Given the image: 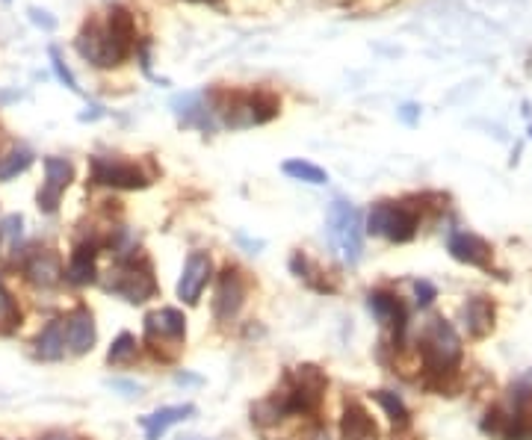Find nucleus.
I'll list each match as a JSON object with an SVG mask.
<instances>
[{
  "instance_id": "nucleus-26",
  "label": "nucleus",
  "mask_w": 532,
  "mask_h": 440,
  "mask_svg": "<svg viewBox=\"0 0 532 440\" xmlns=\"http://www.w3.org/2000/svg\"><path fill=\"white\" fill-rule=\"evenodd\" d=\"M18 325H21V308H18V302L12 299V293L0 281V334H9Z\"/></svg>"
},
{
  "instance_id": "nucleus-7",
  "label": "nucleus",
  "mask_w": 532,
  "mask_h": 440,
  "mask_svg": "<svg viewBox=\"0 0 532 440\" xmlns=\"http://www.w3.org/2000/svg\"><path fill=\"white\" fill-rule=\"evenodd\" d=\"M113 278L104 284V290L122 296L125 302L131 305H142L148 299L157 296V278H154V269L145 257H133V260H125L116 266V272H110Z\"/></svg>"
},
{
  "instance_id": "nucleus-35",
  "label": "nucleus",
  "mask_w": 532,
  "mask_h": 440,
  "mask_svg": "<svg viewBox=\"0 0 532 440\" xmlns=\"http://www.w3.org/2000/svg\"><path fill=\"white\" fill-rule=\"evenodd\" d=\"M190 3H219V0H190Z\"/></svg>"
},
{
  "instance_id": "nucleus-19",
  "label": "nucleus",
  "mask_w": 532,
  "mask_h": 440,
  "mask_svg": "<svg viewBox=\"0 0 532 440\" xmlns=\"http://www.w3.org/2000/svg\"><path fill=\"white\" fill-rule=\"evenodd\" d=\"M340 438L343 440H379V426L367 414L364 405L349 402L340 420Z\"/></svg>"
},
{
  "instance_id": "nucleus-29",
  "label": "nucleus",
  "mask_w": 532,
  "mask_h": 440,
  "mask_svg": "<svg viewBox=\"0 0 532 440\" xmlns=\"http://www.w3.org/2000/svg\"><path fill=\"white\" fill-rule=\"evenodd\" d=\"M21 225H24L21 216H6V219L0 222V234H3L6 240H18V237H21Z\"/></svg>"
},
{
  "instance_id": "nucleus-17",
  "label": "nucleus",
  "mask_w": 532,
  "mask_h": 440,
  "mask_svg": "<svg viewBox=\"0 0 532 440\" xmlns=\"http://www.w3.org/2000/svg\"><path fill=\"white\" fill-rule=\"evenodd\" d=\"M462 322L473 340H482L494 331L497 325V308L488 296H470L462 305Z\"/></svg>"
},
{
  "instance_id": "nucleus-5",
  "label": "nucleus",
  "mask_w": 532,
  "mask_h": 440,
  "mask_svg": "<svg viewBox=\"0 0 532 440\" xmlns=\"http://www.w3.org/2000/svg\"><path fill=\"white\" fill-rule=\"evenodd\" d=\"M326 387H329V378H326V373L320 367L302 364V367L290 370L287 387L278 390V393L284 399L287 414H314L323 405Z\"/></svg>"
},
{
  "instance_id": "nucleus-34",
  "label": "nucleus",
  "mask_w": 532,
  "mask_h": 440,
  "mask_svg": "<svg viewBox=\"0 0 532 440\" xmlns=\"http://www.w3.org/2000/svg\"><path fill=\"white\" fill-rule=\"evenodd\" d=\"M175 381H178V384H184V381H187V384H199L201 378H196V376H175Z\"/></svg>"
},
{
  "instance_id": "nucleus-4",
  "label": "nucleus",
  "mask_w": 532,
  "mask_h": 440,
  "mask_svg": "<svg viewBox=\"0 0 532 440\" xmlns=\"http://www.w3.org/2000/svg\"><path fill=\"white\" fill-rule=\"evenodd\" d=\"M326 234L329 243L340 252V257L355 266L364 252V225H361V213L358 207H352L349 201H332L329 207V219H326Z\"/></svg>"
},
{
  "instance_id": "nucleus-30",
  "label": "nucleus",
  "mask_w": 532,
  "mask_h": 440,
  "mask_svg": "<svg viewBox=\"0 0 532 440\" xmlns=\"http://www.w3.org/2000/svg\"><path fill=\"white\" fill-rule=\"evenodd\" d=\"M414 293H417V305H420V308L432 305V299L438 296V290H435L429 281H414Z\"/></svg>"
},
{
  "instance_id": "nucleus-11",
  "label": "nucleus",
  "mask_w": 532,
  "mask_h": 440,
  "mask_svg": "<svg viewBox=\"0 0 532 440\" xmlns=\"http://www.w3.org/2000/svg\"><path fill=\"white\" fill-rule=\"evenodd\" d=\"M74 181V166L63 157H45V184L39 189V210L42 213H57L60 198Z\"/></svg>"
},
{
  "instance_id": "nucleus-22",
  "label": "nucleus",
  "mask_w": 532,
  "mask_h": 440,
  "mask_svg": "<svg viewBox=\"0 0 532 440\" xmlns=\"http://www.w3.org/2000/svg\"><path fill=\"white\" fill-rule=\"evenodd\" d=\"M290 269H293V275H296V278H302V281H305L311 290H317V293H332L334 290L326 278H320L323 272H320V269H317V266H314V263H311V260H308L302 252H296L293 257H290Z\"/></svg>"
},
{
  "instance_id": "nucleus-15",
  "label": "nucleus",
  "mask_w": 532,
  "mask_h": 440,
  "mask_svg": "<svg viewBox=\"0 0 532 440\" xmlns=\"http://www.w3.org/2000/svg\"><path fill=\"white\" fill-rule=\"evenodd\" d=\"M98 249H101L98 240H83V243L74 246V252L68 257V266L63 269V278H66L68 284H74V287H86V284H92V281L98 278V272H95Z\"/></svg>"
},
{
  "instance_id": "nucleus-21",
  "label": "nucleus",
  "mask_w": 532,
  "mask_h": 440,
  "mask_svg": "<svg viewBox=\"0 0 532 440\" xmlns=\"http://www.w3.org/2000/svg\"><path fill=\"white\" fill-rule=\"evenodd\" d=\"M66 352V325H63V319H54L36 337V358H42V361H60Z\"/></svg>"
},
{
  "instance_id": "nucleus-14",
  "label": "nucleus",
  "mask_w": 532,
  "mask_h": 440,
  "mask_svg": "<svg viewBox=\"0 0 532 440\" xmlns=\"http://www.w3.org/2000/svg\"><path fill=\"white\" fill-rule=\"evenodd\" d=\"M187 334V319L178 308H163V311H154V314L145 316V340L148 343H160V340H169V343H181Z\"/></svg>"
},
{
  "instance_id": "nucleus-33",
  "label": "nucleus",
  "mask_w": 532,
  "mask_h": 440,
  "mask_svg": "<svg viewBox=\"0 0 532 440\" xmlns=\"http://www.w3.org/2000/svg\"><path fill=\"white\" fill-rule=\"evenodd\" d=\"M42 440H80V438H74V435H63V432H54V435H45Z\"/></svg>"
},
{
  "instance_id": "nucleus-37",
  "label": "nucleus",
  "mask_w": 532,
  "mask_h": 440,
  "mask_svg": "<svg viewBox=\"0 0 532 440\" xmlns=\"http://www.w3.org/2000/svg\"><path fill=\"white\" fill-rule=\"evenodd\" d=\"M530 136H532V127H530Z\"/></svg>"
},
{
  "instance_id": "nucleus-6",
  "label": "nucleus",
  "mask_w": 532,
  "mask_h": 440,
  "mask_svg": "<svg viewBox=\"0 0 532 440\" xmlns=\"http://www.w3.org/2000/svg\"><path fill=\"white\" fill-rule=\"evenodd\" d=\"M420 228V213L405 201H379L367 216V231L391 243H411Z\"/></svg>"
},
{
  "instance_id": "nucleus-3",
  "label": "nucleus",
  "mask_w": 532,
  "mask_h": 440,
  "mask_svg": "<svg viewBox=\"0 0 532 440\" xmlns=\"http://www.w3.org/2000/svg\"><path fill=\"white\" fill-rule=\"evenodd\" d=\"M222 122L228 127H255L272 122L281 113V98L269 89H252V92H234L225 107H219Z\"/></svg>"
},
{
  "instance_id": "nucleus-23",
  "label": "nucleus",
  "mask_w": 532,
  "mask_h": 440,
  "mask_svg": "<svg viewBox=\"0 0 532 440\" xmlns=\"http://www.w3.org/2000/svg\"><path fill=\"white\" fill-rule=\"evenodd\" d=\"M30 166H33V151L24 145H15L0 157V181H12L15 175L27 172Z\"/></svg>"
},
{
  "instance_id": "nucleus-28",
  "label": "nucleus",
  "mask_w": 532,
  "mask_h": 440,
  "mask_svg": "<svg viewBox=\"0 0 532 440\" xmlns=\"http://www.w3.org/2000/svg\"><path fill=\"white\" fill-rule=\"evenodd\" d=\"M51 65H54V71H57V77L66 83L71 92H80V86H77V80H74V74L68 71V65L63 63V57H60V51L57 48H51Z\"/></svg>"
},
{
  "instance_id": "nucleus-24",
  "label": "nucleus",
  "mask_w": 532,
  "mask_h": 440,
  "mask_svg": "<svg viewBox=\"0 0 532 440\" xmlns=\"http://www.w3.org/2000/svg\"><path fill=\"white\" fill-rule=\"evenodd\" d=\"M281 169H284V175H290L293 181H305V184H314V187L329 184L326 169H320V166H314V163H308V160H287Z\"/></svg>"
},
{
  "instance_id": "nucleus-18",
  "label": "nucleus",
  "mask_w": 532,
  "mask_h": 440,
  "mask_svg": "<svg viewBox=\"0 0 532 440\" xmlns=\"http://www.w3.org/2000/svg\"><path fill=\"white\" fill-rule=\"evenodd\" d=\"M367 308H370V314L376 316V322H382V325L394 328L399 337L405 334L408 314H405V308H402L399 296L388 293V290H373V293L367 296Z\"/></svg>"
},
{
  "instance_id": "nucleus-13",
  "label": "nucleus",
  "mask_w": 532,
  "mask_h": 440,
  "mask_svg": "<svg viewBox=\"0 0 532 440\" xmlns=\"http://www.w3.org/2000/svg\"><path fill=\"white\" fill-rule=\"evenodd\" d=\"M66 325V349L71 355H86L95 349V340H98V328H95V316L89 308H74L71 314L63 319Z\"/></svg>"
},
{
  "instance_id": "nucleus-8",
  "label": "nucleus",
  "mask_w": 532,
  "mask_h": 440,
  "mask_svg": "<svg viewBox=\"0 0 532 440\" xmlns=\"http://www.w3.org/2000/svg\"><path fill=\"white\" fill-rule=\"evenodd\" d=\"M92 184L113 189H145L151 178L122 157H92Z\"/></svg>"
},
{
  "instance_id": "nucleus-31",
  "label": "nucleus",
  "mask_w": 532,
  "mask_h": 440,
  "mask_svg": "<svg viewBox=\"0 0 532 440\" xmlns=\"http://www.w3.org/2000/svg\"><path fill=\"white\" fill-rule=\"evenodd\" d=\"M30 21H33V24H39V27H45V30H54V27H57V21H54L48 12L36 9V6H30Z\"/></svg>"
},
{
  "instance_id": "nucleus-25",
  "label": "nucleus",
  "mask_w": 532,
  "mask_h": 440,
  "mask_svg": "<svg viewBox=\"0 0 532 440\" xmlns=\"http://www.w3.org/2000/svg\"><path fill=\"white\" fill-rule=\"evenodd\" d=\"M373 399L382 405V411L388 414V420H391L397 429H405V426H408V408H405V402L399 399L397 393H391V390H376Z\"/></svg>"
},
{
  "instance_id": "nucleus-16",
  "label": "nucleus",
  "mask_w": 532,
  "mask_h": 440,
  "mask_svg": "<svg viewBox=\"0 0 532 440\" xmlns=\"http://www.w3.org/2000/svg\"><path fill=\"white\" fill-rule=\"evenodd\" d=\"M24 278L33 284V287H42V290H51L63 281V263L60 257L48 249H39L27 257L24 263Z\"/></svg>"
},
{
  "instance_id": "nucleus-1",
  "label": "nucleus",
  "mask_w": 532,
  "mask_h": 440,
  "mask_svg": "<svg viewBox=\"0 0 532 440\" xmlns=\"http://www.w3.org/2000/svg\"><path fill=\"white\" fill-rule=\"evenodd\" d=\"M133 45H136V21L131 9L125 6H113L107 24L89 21L74 42L77 54L95 68H119L133 54Z\"/></svg>"
},
{
  "instance_id": "nucleus-27",
  "label": "nucleus",
  "mask_w": 532,
  "mask_h": 440,
  "mask_svg": "<svg viewBox=\"0 0 532 440\" xmlns=\"http://www.w3.org/2000/svg\"><path fill=\"white\" fill-rule=\"evenodd\" d=\"M136 355H139L136 337L125 331V334H119V337L113 340V346H110V352H107V361L119 367V364H131Z\"/></svg>"
},
{
  "instance_id": "nucleus-12",
  "label": "nucleus",
  "mask_w": 532,
  "mask_h": 440,
  "mask_svg": "<svg viewBox=\"0 0 532 440\" xmlns=\"http://www.w3.org/2000/svg\"><path fill=\"white\" fill-rule=\"evenodd\" d=\"M447 249L459 263L476 266V269H491V263H494L491 243L482 240L479 234H470V231H453L447 240Z\"/></svg>"
},
{
  "instance_id": "nucleus-10",
  "label": "nucleus",
  "mask_w": 532,
  "mask_h": 440,
  "mask_svg": "<svg viewBox=\"0 0 532 440\" xmlns=\"http://www.w3.org/2000/svg\"><path fill=\"white\" fill-rule=\"evenodd\" d=\"M213 278V260L207 252H193L184 260V272L178 278V299L184 305H199L207 281Z\"/></svg>"
},
{
  "instance_id": "nucleus-9",
  "label": "nucleus",
  "mask_w": 532,
  "mask_h": 440,
  "mask_svg": "<svg viewBox=\"0 0 532 440\" xmlns=\"http://www.w3.org/2000/svg\"><path fill=\"white\" fill-rule=\"evenodd\" d=\"M246 293H249V284H246L243 272L237 266L222 269L219 278H216V290H213V316L219 322H231L243 311Z\"/></svg>"
},
{
  "instance_id": "nucleus-36",
  "label": "nucleus",
  "mask_w": 532,
  "mask_h": 440,
  "mask_svg": "<svg viewBox=\"0 0 532 440\" xmlns=\"http://www.w3.org/2000/svg\"><path fill=\"white\" fill-rule=\"evenodd\" d=\"M178 440H201V438H193V435H190V438H178Z\"/></svg>"
},
{
  "instance_id": "nucleus-20",
  "label": "nucleus",
  "mask_w": 532,
  "mask_h": 440,
  "mask_svg": "<svg viewBox=\"0 0 532 440\" xmlns=\"http://www.w3.org/2000/svg\"><path fill=\"white\" fill-rule=\"evenodd\" d=\"M196 417V405H169V408H160L148 417H142V429H145V438L148 440H160V435L184 420Z\"/></svg>"
},
{
  "instance_id": "nucleus-32",
  "label": "nucleus",
  "mask_w": 532,
  "mask_h": 440,
  "mask_svg": "<svg viewBox=\"0 0 532 440\" xmlns=\"http://www.w3.org/2000/svg\"><path fill=\"white\" fill-rule=\"evenodd\" d=\"M399 116H402L405 125H414V119H417V107H414V104H405V107L399 110Z\"/></svg>"
},
{
  "instance_id": "nucleus-2",
  "label": "nucleus",
  "mask_w": 532,
  "mask_h": 440,
  "mask_svg": "<svg viewBox=\"0 0 532 440\" xmlns=\"http://www.w3.org/2000/svg\"><path fill=\"white\" fill-rule=\"evenodd\" d=\"M417 352L423 361L426 384L432 390H450V381L456 378V370L462 364V337L447 319H429L426 328L420 331Z\"/></svg>"
}]
</instances>
